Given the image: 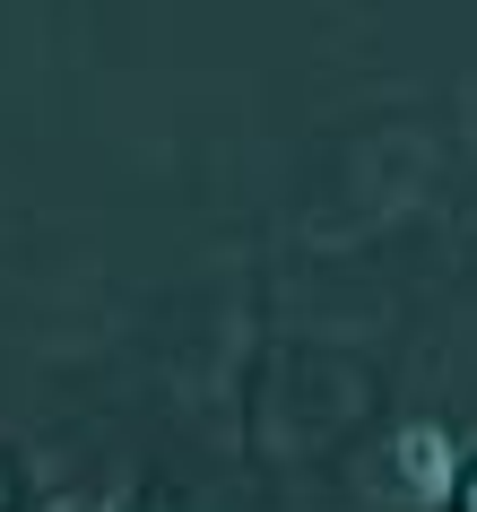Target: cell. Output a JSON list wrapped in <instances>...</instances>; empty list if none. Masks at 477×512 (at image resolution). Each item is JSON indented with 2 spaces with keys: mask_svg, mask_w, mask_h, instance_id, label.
<instances>
[{
  "mask_svg": "<svg viewBox=\"0 0 477 512\" xmlns=\"http://www.w3.org/2000/svg\"><path fill=\"white\" fill-rule=\"evenodd\" d=\"M469 512H477V478H469Z\"/></svg>",
  "mask_w": 477,
  "mask_h": 512,
  "instance_id": "2",
  "label": "cell"
},
{
  "mask_svg": "<svg viewBox=\"0 0 477 512\" xmlns=\"http://www.w3.org/2000/svg\"><path fill=\"white\" fill-rule=\"evenodd\" d=\"M443 460H451L443 434H425V426L408 434V486H417L425 504H443V495H451V469H443Z\"/></svg>",
  "mask_w": 477,
  "mask_h": 512,
  "instance_id": "1",
  "label": "cell"
}]
</instances>
